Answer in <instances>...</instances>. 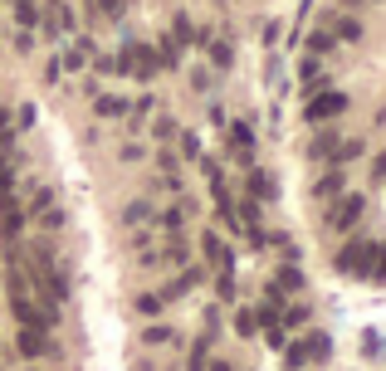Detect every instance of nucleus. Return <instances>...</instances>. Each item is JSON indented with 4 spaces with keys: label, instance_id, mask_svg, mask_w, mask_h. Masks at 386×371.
Here are the masks:
<instances>
[{
    "label": "nucleus",
    "instance_id": "obj_20",
    "mask_svg": "<svg viewBox=\"0 0 386 371\" xmlns=\"http://www.w3.org/2000/svg\"><path fill=\"white\" fill-rule=\"evenodd\" d=\"M333 34H337V39H357V34H362V25H357V20H337V25H333Z\"/></svg>",
    "mask_w": 386,
    "mask_h": 371
},
{
    "label": "nucleus",
    "instance_id": "obj_4",
    "mask_svg": "<svg viewBox=\"0 0 386 371\" xmlns=\"http://www.w3.org/2000/svg\"><path fill=\"white\" fill-rule=\"evenodd\" d=\"M367 259H372V245L357 240V245H347V249L337 254V269H342V274H367Z\"/></svg>",
    "mask_w": 386,
    "mask_h": 371
},
{
    "label": "nucleus",
    "instance_id": "obj_31",
    "mask_svg": "<svg viewBox=\"0 0 386 371\" xmlns=\"http://www.w3.org/2000/svg\"><path fill=\"white\" fill-rule=\"evenodd\" d=\"M205 371H235V367H225V362H205Z\"/></svg>",
    "mask_w": 386,
    "mask_h": 371
},
{
    "label": "nucleus",
    "instance_id": "obj_23",
    "mask_svg": "<svg viewBox=\"0 0 386 371\" xmlns=\"http://www.w3.org/2000/svg\"><path fill=\"white\" fill-rule=\"evenodd\" d=\"M215 293H220V298H235V278L220 274V278H215Z\"/></svg>",
    "mask_w": 386,
    "mask_h": 371
},
{
    "label": "nucleus",
    "instance_id": "obj_2",
    "mask_svg": "<svg viewBox=\"0 0 386 371\" xmlns=\"http://www.w3.org/2000/svg\"><path fill=\"white\" fill-rule=\"evenodd\" d=\"M347 112V93H313L303 108V122H333Z\"/></svg>",
    "mask_w": 386,
    "mask_h": 371
},
{
    "label": "nucleus",
    "instance_id": "obj_16",
    "mask_svg": "<svg viewBox=\"0 0 386 371\" xmlns=\"http://www.w3.org/2000/svg\"><path fill=\"white\" fill-rule=\"evenodd\" d=\"M137 313H142V318H157V313H162V293H142V298H137Z\"/></svg>",
    "mask_w": 386,
    "mask_h": 371
},
{
    "label": "nucleus",
    "instance_id": "obj_10",
    "mask_svg": "<svg viewBox=\"0 0 386 371\" xmlns=\"http://www.w3.org/2000/svg\"><path fill=\"white\" fill-rule=\"evenodd\" d=\"M210 64H215V69H230V64H235V49H230V39L210 44Z\"/></svg>",
    "mask_w": 386,
    "mask_h": 371
},
{
    "label": "nucleus",
    "instance_id": "obj_26",
    "mask_svg": "<svg viewBox=\"0 0 386 371\" xmlns=\"http://www.w3.org/2000/svg\"><path fill=\"white\" fill-rule=\"evenodd\" d=\"M328 44H333V34H313V39H308V49H313V54H323Z\"/></svg>",
    "mask_w": 386,
    "mask_h": 371
},
{
    "label": "nucleus",
    "instance_id": "obj_1",
    "mask_svg": "<svg viewBox=\"0 0 386 371\" xmlns=\"http://www.w3.org/2000/svg\"><path fill=\"white\" fill-rule=\"evenodd\" d=\"M112 69L137 74V79H152L162 64H157V49H147V44H127V49H122V59H112Z\"/></svg>",
    "mask_w": 386,
    "mask_h": 371
},
{
    "label": "nucleus",
    "instance_id": "obj_7",
    "mask_svg": "<svg viewBox=\"0 0 386 371\" xmlns=\"http://www.w3.org/2000/svg\"><path fill=\"white\" fill-rule=\"evenodd\" d=\"M303 352H308V362H328V357H333V342H328L323 332H313V337L303 342Z\"/></svg>",
    "mask_w": 386,
    "mask_h": 371
},
{
    "label": "nucleus",
    "instance_id": "obj_30",
    "mask_svg": "<svg viewBox=\"0 0 386 371\" xmlns=\"http://www.w3.org/2000/svg\"><path fill=\"white\" fill-rule=\"evenodd\" d=\"M372 176H377V181H386V152L377 157V167H372Z\"/></svg>",
    "mask_w": 386,
    "mask_h": 371
},
{
    "label": "nucleus",
    "instance_id": "obj_3",
    "mask_svg": "<svg viewBox=\"0 0 386 371\" xmlns=\"http://www.w3.org/2000/svg\"><path fill=\"white\" fill-rule=\"evenodd\" d=\"M357 215H362V195H342V200L333 205L328 225H333V230H347V225H357Z\"/></svg>",
    "mask_w": 386,
    "mask_h": 371
},
{
    "label": "nucleus",
    "instance_id": "obj_24",
    "mask_svg": "<svg viewBox=\"0 0 386 371\" xmlns=\"http://www.w3.org/2000/svg\"><path fill=\"white\" fill-rule=\"evenodd\" d=\"M328 152H337V142H333V137H318V142H313V157H328Z\"/></svg>",
    "mask_w": 386,
    "mask_h": 371
},
{
    "label": "nucleus",
    "instance_id": "obj_11",
    "mask_svg": "<svg viewBox=\"0 0 386 371\" xmlns=\"http://www.w3.org/2000/svg\"><path fill=\"white\" fill-rule=\"evenodd\" d=\"M230 142H235V152H240V157H250V147H255V137H250V127H245V122H235V127H230Z\"/></svg>",
    "mask_w": 386,
    "mask_h": 371
},
{
    "label": "nucleus",
    "instance_id": "obj_12",
    "mask_svg": "<svg viewBox=\"0 0 386 371\" xmlns=\"http://www.w3.org/2000/svg\"><path fill=\"white\" fill-rule=\"evenodd\" d=\"M274 288H279V293H298V288H303V274H298V269H279V283H274Z\"/></svg>",
    "mask_w": 386,
    "mask_h": 371
},
{
    "label": "nucleus",
    "instance_id": "obj_28",
    "mask_svg": "<svg viewBox=\"0 0 386 371\" xmlns=\"http://www.w3.org/2000/svg\"><path fill=\"white\" fill-rule=\"evenodd\" d=\"M303 362H308V352H303V342H298V347H289V367H303Z\"/></svg>",
    "mask_w": 386,
    "mask_h": 371
},
{
    "label": "nucleus",
    "instance_id": "obj_18",
    "mask_svg": "<svg viewBox=\"0 0 386 371\" xmlns=\"http://www.w3.org/2000/svg\"><path fill=\"white\" fill-rule=\"evenodd\" d=\"M235 332H240V337H255V332H259V318H255V313H240V318H235Z\"/></svg>",
    "mask_w": 386,
    "mask_h": 371
},
{
    "label": "nucleus",
    "instance_id": "obj_5",
    "mask_svg": "<svg viewBox=\"0 0 386 371\" xmlns=\"http://www.w3.org/2000/svg\"><path fill=\"white\" fill-rule=\"evenodd\" d=\"M200 249H205V259L220 269V274H230V249H225V240L210 230V235H200Z\"/></svg>",
    "mask_w": 386,
    "mask_h": 371
},
{
    "label": "nucleus",
    "instance_id": "obj_19",
    "mask_svg": "<svg viewBox=\"0 0 386 371\" xmlns=\"http://www.w3.org/2000/svg\"><path fill=\"white\" fill-rule=\"evenodd\" d=\"M172 39H176V44H195V25L186 20V15L176 20V34H172Z\"/></svg>",
    "mask_w": 386,
    "mask_h": 371
},
{
    "label": "nucleus",
    "instance_id": "obj_25",
    "mask_svg": "<svg viewBox=\"0 0 386 371\" xmlns=\"http://www.w3.org/2000/svg\"><path fill=\"white\" fill-rule=\"evenodd\" d=\"M181 152H186V157H200V142H195V132H186V137H181Z\"/></svg>",
    "mask_w": 386,
    "mask_h": 371
},
{
    "label": "nucleus",
    "instance_id": "obj_6",
    "mask_svg": "<svg viewBox=\"0 0 386 371\" xmlns=\"http://www.w3.org/2000/svg\"><path fill=\"white\" fill-rule=\"evenodd\" d=\"M20 352H25V357H44V352H49L44 332H39V327H20Z\"/></svg>",
    "mask_w": 386,
    "mask_h": 371
},
{
    "label": "nucleus",
    "instance_id": "obj_27",
    "mask_svg": "<svg viewBox=\"0 0 386 371\" xmlns=\"http://www.w3.org/2000/svg\"><path fill=\"white\" fill-rule=\"evenodd\" d=\"M147 342H172V327H147Z\"/></svg>",
    "mask_w": 386,
    "mask_h": 371
},
{
    "label": "nucleus",
    "instance_id": "obj_21",
    "mask_svg": "<svg viewBox=\"0 0 386 371\" xmlns=\"http://www.w3.org/2000/svg\"><path fill=\"white\" fill-rule=\"evenodd\" d=\"M157 64H162V69H172V64H176V39H162V49H157Z\"/></svg>",
    "mask_w": 386,
    "mask_h": 371
},
{
    "label": "nucleus",
    "instance_id": "obj_32",
    "mask_svg": "<svg viewBox=\"0 0 386 371\" xmlns=\"http://www.w3.org/2000/svg\"><path fill=\"white\" fill-rule=\"evenodd\" d=\"M0 137H5V108H0Z\"/></svg>",
    "mask_w": 386,
    "mask_h": 371
},
{
    "label": "nucleus",
    "instance_id": "obj_8",
    "mask_svg": "<svg viewBox=\"0 0 386 371\" xmlns=\"http://www.w3.org/2000/svg\"><path fill=\"white\" fill-rule=\"evenodd\" d=\"M250 195H255V200H274V176L255 171V176H250Z\"/></svg>",
    "mask_w": 386,
    "mask_h": 371
},
{
    "label": "nucleus",
    "instance_id": "obj_29",
    "mask_svg": "<svg viewBox=\"0 0 386 371\" xmlns=\"http://www.w3.org/2000/svg\"><path fill=\"white\" fill-rule=\"evenodd\" d=\"M98 5H103L108 15H122V5H127V0H98Z\"/></svg>",
    "mask_w": 386,
    "mask_h": 371
},
{
    "label": "nucleus",
    "instance_id": "obj_17",
    "mask_svg": "<svg viewBox=\"0 0 386 371\" xmlns=\"http://www.w3.org/2000/svg\"><path fill=\"white\" fill-rule=\"evenodd\" d=\"M15 20H20V25H34V20H39V5H34V0H15Z\"/></svg>",
    "mask_w": 386,
    "mask_h": 371
},
{
    "label": "nucleus",
    "instance_id": "obj_13",
    "mask_svg": "<svg viewBox=\"0 0 386 371\" xmlns=\"http://www.w3.org/2000/svg\"><path fill=\"white\" fill-rule=\"evenodd\" d=\"M313 190H318V200H328V195H337V190H342V171H328V176H323V181L313 186Z\"/></svg>",
    "mask_w": 386,
    "mask_h": 371
},
{
    "label": "nucleus",
    "instance_id": "obj_14",
    "mask_svg": "<svg viewBox=\"0 0 386 371\" xmlns=\"http://www.w3.org/2000/svg\"><path fill=\"white\" fill-rule=\"evenodd\" d=\"M122 220H127V225H142V220H152V205H147V200H132V205L122 210Z\"/></svg>",
    "mask_w": 386,
    "mask_h": 371
},
{
    "label": "nucleus",
    "instance_id": "obj_33",
    "mask_svg": "<svg viewBox=\"0 0 386 371\" xmlns=\"http://www.w3.org/2000/svg\"><path fill=\"white\" fill-rule=\"evenodd\" d=\"M347 5H367V0H347Z\"/></svg>",
    "mask_w": 386,
    "mask_h": 371
},
{
    "label": "nucleus",
    "instance_id": "obj_9",
    "mask_svg": "<svg viewBox=\"0 0 386 371\" xmlns=\"http://www.w3.org/2000/svg\"><path fill=\"white\" fill-rule=\"evenodd\" d=\"M367 278H386V245H372V259H367Z\"/></svg>",
    "mask_w": 386,
    "mask_h": 371
},
{
    "label": "nucleus",
    "instance_id": "obj_15",
    "mask_svg": "<svg viewBox=\"0 0 386 371\" xmlns=\"http://www.w3.org/2000/svg\"><path fill=\"white\" fill-rule=\"evenodd\" d=\"M122 112H127L122 98H98V117H122Z\"/></svg>",
    "mask_w": 386,
    "mask_h": 371
},
{
    "label": "nucleus",
    "instance_id": "obj_22",
    "mask_svg": "<svg viewBox=\"0 0 386 371\" xmlns=\"http://www.w3.org/2000/svg\"><path fill=\"white\" fill-rule=\"evenodd\" d=\"M205 362H210V357H205V342H195V347H191V362H186V371H205Z\"/></svg>",
    "mask_w": 386,
    "mask_h": 371
}]
</instances>
